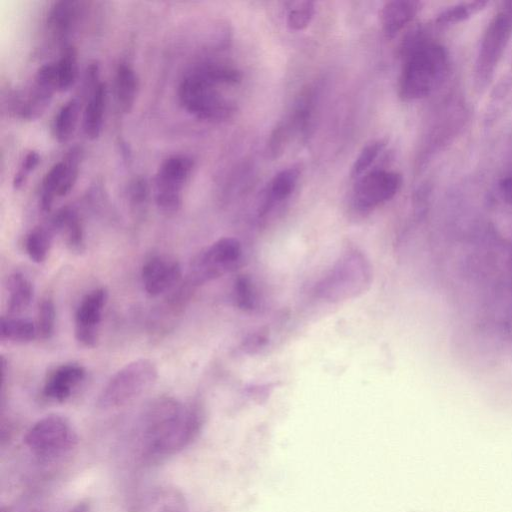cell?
<instances>
[{"instance_id": "4fadbf2b", "label": "cell", "mask_w": 512, "mask_h": 512, "mask_svg": "<svg viewBox=\"0 0 512 512\" xmlns=\"http://www.w3.org/2000/svg\"><path fill=\"white\" fill-rule=\"evenodd\" d=\"M79 151L72 150L66 160L56 163L42 181L40 205L49 211L54 198L65 196L72 189L78 174Z\"/></svg>"}, {"instance_id": "e0dca14e", "label": "cell", "mask_w": 512, "mask_h": 512, "mask_svg": "<svg viewBox=\"0 0 512 512\" xmlns=\"http://www.w3.org/2000/svg\"><path fill=\"white\" fill-rule=\"evenodd\" d=\"M105 104L106 86L100 82L94 86L84 111L83 129L91 140L98 138L101 133Z\"/></svg>"}, {"instance_id": "f546056e", "label": "cell", "mask_w": 512, "mask_h": 512, "mask_svg": "<svg viewBox=\"0 0 512 512\" xmlns=\"http://www.w3.org/2000/svg\"><path fill=\"white\" fill-rule=\"evenodd\" d=\"M382 140L368 143L360 152L351 169V177L359 178L375 161L384 148Z\"/></svg>"}, {"instance_id": "d4e9b609", "label": "cell", "mask_w": 512, "mask_h": 512, "mask_svg": "<svg viewBox=\"0 0 512 512\" xmlns=\"http://www.w3.org/2000/svg\"><path fill=\"white\" fill-rule=\"evenodd\" d=\"M488 4L487 1L461 2L446 7L436 16L439 25H450L465 21L481 11Z\"/></svg>"}, {"instance_id": "30bf717a", "label": "cell", "mask_w": 512, "mask_h": 512, "mask_svg": "<svg viewBox=\"0 0 512 512\" xmlns=\"http://www.w3.org/2000/svg\"><path fill=\"white\" fill-rule=\"evenodd\" d=\"M402 184L401 175L386 170L370 171L358 179L353 204L360 212H368L392 199Z\"/></svg>"}, {"instance_id": "7c38bea8", "label": "cell", "mask_w": 512, "mask_h": 512, "mask_svg": "<svg viewBox=\"0 0 512 512\" xmlns=\"http://www.w3.org/2000/svg\"><path fill=\"white\" fill-rule=\"evenodd\" d=\"M182 277L179 262L169 256H154L147 260L141 270V281L147 294L160 296L173 290Z\"/></svg>"}, {"instance_id": "52a82bcc", "label": "cell", "mask_w": 512, "mask_h": 512, "mask_svg": "<svg viewBox=\"0 0 512 512\" xmlns=\"http://www.w3.org/2000/svg\"><path fill=\"white\" fill-rule=\"evenodd\" d=\"M242 255L239 240L233 237L220 238L193 257L186 282L196 287L218 279L238 267Z\"/></svg>"}, {"instance_id": "836d02e7", "label": "cell", "mask_w": 512, "mask_h": 512, "mask_svg": "<svg viewBox=\"0 0 512 512\" xmlns=\"http://www.w3.org/2000/svg\"><path fill=\"white\" fill-rule=\"evenodd\" d=\"M183 502L179 497H171L160 512H183Z\"/></svg>"}, {"instance_id": "484cf974", "label": "cell", "mask_w": 512, "mask_h": 512, "mask_svg": "<svg viewBox=\"0 0 512 512\" xmlns=\"http://www.w3.org/2000/svg\"><path fill=\"white\" fill-rule=\"evenodd\" d=\"M56 90L65 91L75 81L77 75V54L73 47L68 46L60 59L55 62Z\"/></svg>"}, {"instance_id": "ba28073f", "label": "cell", "mask_w": 512, "mask_h": 512, "mask_svg": "<svg viewBox=\"0 0 512 512\" xmlns=\"http://www.w3.org/2000/svg\"><path fill=\"white\" fill-rule=\"evenodd\" d=\"M77 439L76 431L66 417L50 414L29 428L24 442L36 456L54 459L73 449Z\"/></svg>"}, {"instance_id": "277c9868", "label": "cell", "mask_w": 512, "mask_h": 512, "mask_svg": "<svg viewBox=\"0 0 512 512\" xmlns=\"http://www.w3.org/2000/svg\"><path fill=\"white\" fill-rule=\"evenodd\" d=\"M157 378L158 369L153 361H131L109 379L98 396L97 406L104 410L121 407L151 388Z\"/></svg>"}, {"instance_id": "8fae6325", "label": "cell", "mask_w": 512, "mask_h": 512, "mask_svg": "<svg viewBox=\"0 0 512 512\" xmlns=\"http://www.w3.org/2000/svg\"><path fill=\"white\" fill-rule=\"evenodd\" d=\"M107 300L108 291L104 287H99L87 293L80 301L75 313L74 334L81 345L96 346Z\"/></svg>"}, {"instance_id": "d6a6232c", "label": "cell", "mask_w": 512, "mask_h": 512, "mask_svg": "<svg viewBox=\"0 0 512 512\" xmlns=\"http://www.w3.org/2000/svg\"><path fill=\"white\" fill-rule=\"evenodd\" d=\"M499 191L505 202L512 206V176L505 177L499 182Z\"/></svg>"}, {"instance_id": "2e32d148", "label": "cell", "mask_w": 512, "mask_h": 512, "mask_svg": "<svg viewBox=\"0 0 512 512\" xmlns=\"http://www.w3.org/2000/svg\"><path fill=\"white\" fill-rule=\"evenodd\" d=\"M50 228L60 233L68 249L81 253L84 248V232L78 214L68 207L60 209L52 218Z\"/></svg>"}, {"instance_id": "5bb4252c", "label": "cell", "mask_w": 512, "mask_h": 512, "mask_svg": "<svg viewBox=\"0 0 512 512\" xmlns=\"http://www.w3.org/2000/svg\"><path fill=\"white\" fill-rule=\"evenodd\" d=\"M86 371L76 363L63 364L55 368L46 378L43 395L55 402L66 401L84 380Z\"/></svg>"}, {"instance_id": "ac0fdd59", "label": "cell", "mask_w": 512, "mask_h": 512, "mask_svg": "<svg viewBox=\"0 0 512 512\" xmlns=\"http://www.w3.org/2000/svg\"><path fill=\"white\" fill-rule=\"evenodd\" d=\"M9 315L17 316L25 311L34 297V286L22 272L12 273L7 280Z\"/></svg>"}, {"instance_id": "7402d4cb", "label": "cell", "mask_w": 512, "mask_h": 512, "mask_svg": "<svg viewBox=\"0 0 512 512\" xmlns=\"http://www.w3.org/2000/svg\"><path fill=\"white\" fill-rule=\"evenodd\" d=\"M75 1L55 2L48 14V27L57 37H65L74 25L78 6Z\"/></svg>"}, {"instance_id": "603a6c76", "label": "cell", "mask_w": 512, "mask_h": 512, "mask_svg": "<svg viewBox=\"0 0 512 512\" xmlns=\"http://www.w3.org/2000/svg\"><path fill=\"white\" fill-rule=\"evenodd\" d=\"M79 103L71 99L57 112L53 122V134L58 142H66L72 136L78 119Z\"/></svg>"}, {"instance_id": "f1b7e54d", "label": "cell", "mask_w": 512, "mask_h": 512, "mask_svg": "<svg viewBox=\"0 0 512 512\" xmlns=\"http://www.w3.org/2000/svg\"><path fill=\"white\" fill-rule=\"evenodd\" d=\"M315 13L314 3L310 1L297 2L292 5L287 15V26L292 30L306 28Z\"/></svg>"}, {"instance_id": "8992f818", "label": "cell", "mask_w": 512, "mask_h": 512, "mask_svg": "<svg viewBox=\"0 0 512 512\" xmlns=\"http://www.w3.org/2000/svg\"><path fill=\"white\" fill-rule=\"evenodd\" d=\"M216 86L194 68L180 82L178 88L180 104L199 119L209 121L227 119L232 115L234 107L220 94Z\"/></svg>"}, {"instance_id": "83f0119b", "label": "cell", "mask_w": 512, "mask_h": 512, "mask_svg": "<svg viewBox=\"0 0 512 512\" xmlns=\"http://www.w3.org/2000/svg\"><path fill=\"white\" fill-rule=\"evenodd\" d=\"M56 310L51 299H43L38 306L36 328L38 337L50 339L55 330Z\"/></svg>"}, {"instance_id": "9a60e30c", "label": "cell", "mask_w": 512, "mask_h": 512, "mask_svg": "<svg viewBox=\"0 0 512 512\" xmlns=\"http://www.w3.org/2000/svg\"><path fill=\"white\" fill-rule=\"evenodd\" d=\"M421 9L419 1L394 0L385 3L380 11L382 30L387 38L395 37Z\"/></svg>"}, {"instance_id": "d6986e66", "label": "cell", "mask_w": 512, "mask_h": 512, "mask_svg": "<svg viewBox=\"0 0 512 512\" xmlns=\"http://www.w3.org/2000/svg\"><path fill=\"white\" fill-rule=\"evenodd\" d=\"M138 90V78L129 65L119 64L115 75V98L120 110L129 113L133 108Z\"/></svg>"}, {"instance_id": "5b68a950", "label": "cell", "mask_w": 512, "mask_h": 512, "mask_svg": "<svg viewBox=\"0 0 512 512\" xmlns=\"http://www.w3.org/2000/svg\"><path fill=\"white\" fill-rule=\"evenodd\" d=\"M512 36V1L504 2L489 22L475 63V84L483 90L492 80Z\"/></svg>"}, {"instance_id": "3957f363", "label": "cell", "mask_w": 512, "mask_h": 512, "mask_svg": "<svg viewBox=\"0 0 512 512\" xmlns=\"http://www.w3.org/2000/svg\"><path fill=\"white\" fill-rule=\"evenodd\" d=\"M373 280L372 265L357 248L346 249L314 287L317 299L339 303L365 293Z\"/></svg>"}, {"instance_id": "e575fe53", "label": "cell", "mask_w": 512, "mask_h": 512, "mask_svg": "<svg viewBox=\"0 0 512 512\" xmlns=\"http://www.w3.org/2000/svg\"><path fill=\"white\" fill-rule=\"evenodd\" d=\"M70 512H90V504L88 501L82 500L75 504Z\"/></svg>"}, {"instance_id": "1f68e13d", "label": "cell", "mask_w": 512, "mask_h": 512, "mask_svg": "<svg viewBox=\"0 0 512 512\" xmlns=\"http://www.w3.org/2000/svg\"><path fill=\"white\" fill-rule=\"evenodd\" d=\"M130 195L132 201H134L136 204L142 203L147 196V185L145 180H135L130 188Z\"/></svg>"}, {"instance_id": "9c48e42d", "label": "cell", "mask_w": 512, "mask_h": 512, "mask_svg": "<svg viewBox=\"0 0 512 512\" xmlns=\"http://www.w3.org/2000/svg\"><path fill=\"white\" fill-rule=\"evenodd\" d=\"M193 169V161L184 155L167 158L156 176L155 201L165 212H175L181 206V189Z\"/></svg>"}, {"instance_id": "cb8c5ba5", "label": "cell", "mask_w": 512, "mask_h": 512, "mask_svg": "<svg viewBox=\"0 0 512 512\" xmlns=\"http://www.w3.org/2000/svg\"><path fill=\"white\" fill-rule=\"evenodd\" d=\"M53 230L49 227H36L28 235L25 241L26 252L35 263L46 260L50 251Z\"/></svg>"}, {"instance_id": "4316f807", "label": "cell", "mask_w": 512, "mask_h": 512, "mask_svg": "<svg viewBox=\"0 0 512 512\" xmlns=\"http://www.w3.org/2000/svg\"><path fill=\"white\" fill-rule=\"evenodd\" d=\"M233 301L242 310H252L257 303L255 287L246 275H238L233 284Z\"/></svg>"}, {"instance_id": "44dd1931", "label": "cell", "mask_w": 512, "mask_h": 512, "mask_svg": "<svg viewBox=\"0 0 512 512\" xmlns=\"http://www.w3.org/2000/svg\"><path fill=\"white\" fill-rule=\"evenodd\" d=\"M0 334L2 340L15 343H28L38 336L32 320L13 315L1 318Z\"/></svg>"}, {"instance_id": "4dcf8cb0", "label": "cell", "mask_w": 512, "mask_h": 512, "mask_svg": "<svg viewBox=\"0 0 512 512\" xmlns=\"http://www.w3.org/2000/svg\"><path fill=\"white\" fill-rule=\"evenodd\" d=\"M40 162V156L36 151H30L24 157L20 170L16 173L13 185L19 188L25 182L28 174L35 169Z\"/></svg>"}, {"instance_id": "7a4b0ae2", "label": "cell", "mask_w": 512, "mask_h": 512, "mask_svg": "<svg viewBox=\"0 0 512 512\" xmlns=\"http://www.w3.org/2000/svg\"><path fill=\"white\" fill-rule=\"evenodd\" d=\"M416 30L404 43V63L399 79V96L414 101L428 96L444 80L448 69L447 50Z\"/></svg>"}, {"instance_id": "ffe728a7", "label": "cell", "mask_w": 512, "mask_h": 512, "mask_svg": "<svg viewBox=\"0 0 512 512\" xmlns=\"http://www.w3.org/2000/svg\"><path fill=\"white\" fill-rule=\"evenodd\" d=\"M298 179L297 168H287L277 173L270 183L262 213H266L274 204L287 199L294 191Z\"/></svg>"}, {"instance_id": "6da1fadb", "label": "cell", "mask_w": 512, "mask_h": 512, "mask_svg": "<svg viewBox=\"0 0 512 512\" xmlns=\"http://www.w3.org/2000/svg\"><path fill=\"white\" fill-rule=\"evenodd\" d=\"M204 412L198 404L185 405L172 397H160L146 408L141 432L144 452L150 457L172 455L199 434Z\"/></svg>"}]
</instances>
